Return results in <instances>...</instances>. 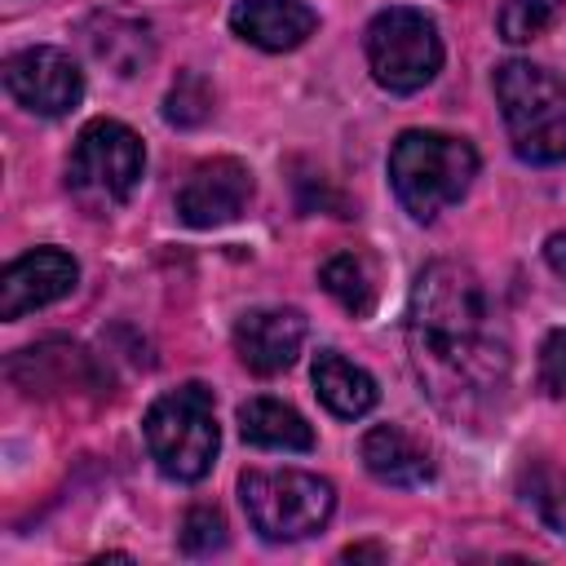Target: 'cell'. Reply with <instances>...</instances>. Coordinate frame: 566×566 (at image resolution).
I'll return each instance as SVG.
<instances>
[{
	"label": "cell",
	"instance_id": "10",
	"mask_svg": "<svg viewBox=\"0 0 566 566\" xmlns=\"http://www.w3.org/2000/svg\"><path fill=\"white\" fill-rule=\"evenodd\" d=\"M75 279H80L75 256H66L57 248H35V252L9 261L0 274V318L13 323L40 305L62 301L75 287Z\"/></svg>",
	"mask_w": 566,
	"mask_h": 566
},
{
	"label": "cell",
	"instance_id": "3",
	"mask_svg": "<svg viewBox=\"0 0 566 566\" xmlns=\"http://www.w3.org/2000/svg\"><path fill=\"white\" fill-rule=\"evenodd\" d=\"M495 102L517 159L526 164L566 159V80L557 71L513 57L495 71Z\"/></svg>",
	"mask_w": 566,
	"mask_h": 566
},
{
	"label": "cell",
	"instance_id": "20",
	"mask_svg": "<svg viewBox=\"0 0 566 566\" xmlns=\"http://www.w3.org/2000/svg\"><path fill=\"white\" fill-rule=\"evenodd\" d=\"M208 115H212V88H208L195 71H186V75L168 88V97H164V119L177 124V128H195V124H203Z\"/></svg>",
	"mask_w": 566,
	"mask_h": 566
},
{
	"label": "cell",
	"instance_id": "8",
	"mask_svg": "<svg viewBox=\"0 0 566 566\" xmlns=\"http://www.w3.org/2000/svg\"><path fill=\"white\" fill-rule=\"evenodd\" d=\"M4 88L13 93L18 106H27L31 115H66L80 106L84 97V71L71 62V53L35 44L22 49L4 62Z\"/></svg>",
	"mask_w": 566,
	"mask_h": 566
},
{
	"label": "cell",
	"instance_id": "18",
	"mask_svg": "<svg viewBox=\"0 0 566 566\" xmlns=\"http://www.w3.org/2000/svg\"><path fill=\"white\" fill-rule=\"evenodd\" d=\"M318 283H323L354 318H367L371 305H376V274H371V261H367L363 252H354V248L327 256L323 270H318Z\"/></svg>",
	"mask_w": 566,
	"mask_h": 566
},
{
	"label": "cell",
	"instance_id": "21",
	"mask_svg": "<svg viewBox=\"0 0 566 566\" xmlns=\"http://www.w3.org/2000/svg\"><path fill=\"white\" fill-rule=\"evenodd\" d=\"M181 548H186L190 557H208V553L226 548V517H221V509L195 504V509L181 517Z\"/></svg>",
	"mask_w": 566,
	"mask_h": 566
},
{
	"label": "cell",
	"instance_id": "19",
	"mask_svg": "<svg viewBox=\"0 0 566 566\" xmlns=\"http://www.w3.org/2000/svg\"><path fill=\"white\" fill-rule=\"evenodd\" d=\"M557 13H562V0H504L495 27L509 44H526V40L544 35Z\"/></svg>",
	"mask_w": 566,
	"mask_h": 566
},
{
	"label": "cell",
	"instance_id": "2",
	"mask_svg": "<svg viewBox=\"0 0 566 566\" xmlns=\"http://www.w3.org/2000/svg\"><path fill=\"white\" fill-rule=\"evenodd\" d=\"M478 177V150L464 137L438 128H407L389 146V186L416 221H433L469 195Z\"/></svg>",
	"mask_w": 566,
	"mask_h": 566
},
{
	"label": "cell",
	"instance_id": "6",
	"mask_svg": "<svg viewBox=\"0 0 566 566\" xmlns=\"http://www.w3.org/2000/svg\"><path fill=\"white\" fill-rule=\"evenodd\" d=\"M239 500L252 531L274 544L318 535L336 509L332 482L301 469H252L239 478Z\"/></svg>",
	"mask_w": 566,
	"mask_h": 566
},
{
	"label": "cell",
	"instance_id": "13",
	"mask_svg": "<svg viewBox=\"0 0 566 566\" xmlns=\"http://www.w3.org/2000/svg\"><path fill=\"white\" fill-rule=\"evenodd\" d=\"M230 27L239 40L265 53H287L314 35L318 13L305 0H239L230 9Z\"/></svg>",
	"mask_w": 566,
	"mask_h": 566
},
{
	"label": "cell",
	"instance_id": "9",
	"mask_svg": "<svg viewBox=\"0 0 566 566\" xmlns=\"http://www.w3.org/2000/svg\"><path fill=\"white\" fill-rule=\"evenodd\" d=\"M252 199V172L248 164L230 159V155H217V159H203L190 168L186 186L177 190V217L195 230H212V226H226L234 221Z\"/></svg>",
	"mask_w": 566,
	"mask_h": 566
},
{
	"label": "cell",
	"instance_id": "11",
	"mask_svg": "<svg viewBox=\"0 0 566 566\" xmlns=\"http://www.w3.org/2000/svg\"><path fill=\"white\" fill-rule=\"evenodd\" d=\"M305 345V318L301 310L287 305H265V310H248L234 323V354L252 376H279L296 363Z\"/></svg>",
	"mask_w": 566,
	"mask_h": 566
},
{
	"label": "cell",
	"instance_id": "24",
	"mask_svg": "<svg viewBox=\"0 0 566 566\" xmlns=\"http://www.w3.org/2000/svg\"><path fill=\"white\" fill-rule=\"evenodd\" d=\"M544 261H548L553 274L566 279V230H553V234L544 239Z\"/></svg>",
	"mask_w": 566,
	"mask_h": 566
},
{
	"label": "cell",
	"instance_id": "1",
	"mask_svg": "<svg viewBox=\"0 0 566 566\" xmlns=\"http://www.w3.org/2000/svg\"><path fill=\"white\" fill-rule=\"evenodd\" d=\"M407 345L424 394L455 420H482L509 385V349L486 336V292L460 261L420 270L407 310Z\"/></svg>",
	"mask_w": 566,
	"mask_h": 566
},
{
	"label": "cell",
	"instance_id": "16",
	"mask_svg": "<svg viewBox=\"0 0 566 566\" xmlns=\"http://www.w3.org/2000/svg\"><path fill=\"white\" fill-rule=\"evenodd\" d=\"M84 35H88V49H93L106 66H115V75H137V71L150 66V57H155V35H150V27L137 22V18L97 13V18L84 27Z\"/></svg>",
	"mask_w": 566,
	"mask_h": 566
},
{
	"label": "cell",
	"instance_id": "25",
	"mask_svg": "<svg viewBox=\"0 0 566 566\" xmlns=\"http://www.w3.org/2000/svg\"><path fill=\"white\" fill-rule=\"evenodd\" d=\"M345 557L354 562V557H385L380 548H371V544H363V548H345Z\"/></svg>",
	"mask_w": 566,
	"mask_h": 566
},
{
	"label": "cell",
	"instance_id": "23",
	"mask_svg": "<svg viewBox=\"0 0 566 566\" xmlns=\"http://www.w3.org/2000/svg\"><path fill=\"white\" fill-rule=\"evenodd\" d=\"M539 385L553 398H566V327L548 332V340L539 345Z\"/></svg>",
	"mask_w": 566,
	"mask_h": 566
},
{
	"label": "cell",
	"instance_id": "15",
	"mask_svg": "<svg viewBox=\"0 0 566 566\" xmlns=\"http://www.w3.org/2000/svg\"><path fill=\"white\" fill-rule=\"evenodd\" d=\"M314 389H318L323 407H327L332 416H340V420L367 416V411L376 407V398H380L376 380H371L358 363H349L345 354H336V349H323V354L314 358Z\"/></svg>",
	"mask_w": 566,
	"mask_h": 566
},
{
	"label": "cell",
	"instance_id": "4",
	"mask_svg": "<svg viewBox=\"0 0 566 566\" xmlns=\"http://www.w3.org/2000/svg\"><path fill=\"white\" fill-rule=\"evenodd\" d=\"M142 433H146V451H150V460L159 464L164 478L199 482L212 469L217 447H221L217 411H212V389L190 380L181 389L159 394L150 402L146 420H142Z\"/></svg>",
	"mask_w": 566,
	"mask_h": 566
},
{
	"label": "cell",
	"instance_id": "22",
	"mask_svg": "<svg viewBox=\"0 0 566 566\" xmlns=\"http://www.w3.org/2000/svg\"><path fill=\"white\" fill-rule=\"evenodd\" d=\"M531 500L553 531H566V473H539L531 482Z\"/></svg>",
	"mask_w": 566,
	"mask_h": 566
},
{
	"label": "cell",
	"instance_id": "5",
	"mask_svg": "<svg viewBox=\"0 0 566 566\" xmlns=\"http://www.w3.org/2000/svg\"><path fill=\"white\" fill-rule=\"evenodd\" d=\"M142 168H146L142 137L119 119H93L75 137L66 164V190L84 212L106 217L133 199Z\"/></svg>",
	"mask_w": 566,
	"mask_h": 566
},
{
	"label": "cell",
	"instance_id": "17",
	"mask_svg": "<svg viewBox=\"0 0 566 566\" xmlns=\"http://www.w3.org/2000/svg\"><path fill=\"white\" fill-rule=\"evenodd\" d=\"M239 433L252 447H270V451H310L314 447V429L305 424V416L279 398H248L239 407Z\"/></svg>",
	"mask_w": 566,
	"mask_h": 566
},
{
	"label": "cell",
	"instance_id": "12",
	"mask_svg": "<svg viewBox=\"0 0 566 566\" xmlns=\"http://www.w3.org/2000/svg\"><path fill=\"white\" fill-rule=\"evenodd\" d=\"M9 380L22 394H66V389H93L97 367L93 358L71 340H44L9 358Z\"/></svg>",
	"mask_w": 566,
	"mask_h": 566
},
{
	"label": "cell",
	"instance_id": "14",
	"mask_svg": "<svg viewBox=\"0 0 566 566\" xmlns=\"http://www.w3.org/2000/svg\"><path fill=\"white\" fill-rule=\"evenodd\" d=\"M358 455H363V469L385 482V486H424L433 478V455L429 447L407 433L402 424H376L363 433L358 442Z\"/></svg>",
	"mask_w": 566,
	"mask_h": 566
},
{
	"label": "cell",
	"instance_id": "7",
	"mask_svg": "<svg viewBox=\"0 0 566 566\" xmlns=\"http://www.w3.org/2000/svg\"><path fill=\"white\" fill-rule=\"evenodd\" d=\"M367 66L389 93H416L442 71V35L433 18L407 4H389L367 22Z\"/></svg>",
	"mask_w": 566,
	"mask_h": 566
}]
</instances>
